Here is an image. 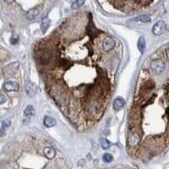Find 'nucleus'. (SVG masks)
Returning <instances> with one entry per match:
<instances>
[{
  "mask_svg": "<svg viewBox=\"0 0 169 169\" xmlns=\"http://www.w3.org/2000/svg\"><path fill=\"white\" fill-rule=\"evenodd\" d=\"M166 68H167L166 63L162 60H160V59L154 60L150 63V69L156 75H161L164 73L166 70Z\"/></svg>",
  "mask_w": 169,
  "mask_h": 169,
  "instance_id": "1",
  "label": "nucleus"
},
{
  "mask_svg": "<svg viewBox=\"0 0 169 169\" xmlns=\"http://www.w3.org/2000/svg\"><path fill=\"white\" fill-rule=\"evenodd\" d=\"M167 31V25L163 20L157 21L152 27V33L156 36H161Z\"/></svg>",
  "mask_w": 169,
  "mask_h": 169,
  "instance_id": "2",
  "label": "nucleus"
},
{
  "mask_svg": "<svg viewBox=\"0 0 169 169\" xmlns=\"http://www.w3.org/2000/svg\"><path fill=\"white\" fill-rule=\"evenodd\" d=\"M34 114H35L34 108L31 105L27 106V108L24 111V115H23V122H24V124H26L30 123V121L32 118V117L34 116Z\"/></svg>",
  "mask_w": 169,
  "mask_h": 169,
  "instance_id": "3",
  "label": "nucleus"
},
{
  "mask_svg": "<svg viewBox=\"0 0 169 169\" xmlns=\"http://www.w3.org/2000/svg\"><path fill=\"white\" fill-rule=\"evenodd\" d=\"M37 88L34 83H32L31 81H27L25 83V92H26V94L30 97L34 96L37 93Z\"/></svg>",
  "mask_w": 169,
  "mask_h": 169,
  "instance_id": "4",
  "label": "nucleus"
},
{
  "mask_svg": "<svg viewBox=\"0 0 169 169\" xmlns=\"http://www.w3.org/2000/svg\"><path fill=\"white\" fill-rule=\"evenodd\" d=\"M115 41L113 40V38L108 37L106 39H104L103 42H102V48L104 51L106 52H109L111 50H113L115 47Z\"/></svg>",
  "mask_w": 169,
  "mask_h": 169,
  "instance_id": "5",
  "label": "nucleus"
},
{
  "mask_svg": "<svg viewBox=\"0 0 169 169\" xmlns=\"http://www.w3.org/2000/svg\"><path fill=\"white\" fill-rule=\"evenodd\" d=\"M140 140V135L135 133V132H133L130 134L129 136V140H128V143H129V146L130 147H135L139 142Z\"/></svg>",
  "mask_w": 169,
  "mask_h": 169,
  "instance_id": "6",
  "label": "nucleus"
},
{
  "mask_svg": "<svg viewBox=\"0 0 169 169\" xmlns=\"http://www.w3.org/2000/svg\"><path fill=\"white\" fill-rule=\"evenodd\" d=\"M3 88L6 92H16L19 90V85L15 81H7L3 84Z\"/></svg>",
  "mask_w": 169,
  "mask_h": 169,
  "instance_id": "7",
  "label": "nucleus"
},
{
  "mask_svg": "<svg viewBox=\"0 0 169 169\" xmlns=\"http://www.w3.org/2000/svg\"><path fill=\"white\" fill-rule=\"evenodd\" d=\"M125 105V102L122 97H117L113 102V107L114 110H120L122 109Z\"/></svg>",
  "mask_w": 169,
  "mask_h": 169,
  "instance_id": "8",
  "label": "nucleus"
},
{
  "mask_svg": "<svg viewBox=\"0 0 169 169\" xmlns=\"http://www.w3.org/2000/svg\"><path fill=\"white\" fill-rule=\"evenodd\" d=\"M38 15H39V9L37 8H33V9H31L27 11L26 18L29 20H33L37 17Z\"/></svg>",
  "mask_w": 169,
  "mask_h": 169,
  "instance_id": "9",
  "label": "nucleus"
},
{
  "mask_svg": "<svg viewBox=\"0 0 169 169\" xmlns=\"http://www.w3.org/2000/svg\"><path fill=\"white\" fill-rule=\"evenodd\" d=\"M43 124L46 127L51 128V127H53L54 125H56V119H54L53 118H52L50 116H46L43 119Z\"/></svg>",
  "mask_w": 169,
  "mask_h": 169,
  "instance_id": "10",
  "label": "nucleus"
},
{
  "mask_svg": "<svg viewBox=\"0 0 169 169\" xmlns=\"http://www.w3.org/2000/svg\"><path fill=\"white\" fill-rule=\"evenodd\" d=\"M50 26V19L48 18H44L41 20V31L42 33H46V31H47V29Z\"/></svg>",
  "mask_w": 169,
  "mask_h": 169,
  "instance_id": "11",
  "label": "nucleus"
},
{
  "mask_svg": "<svg viewBox=\"0 0 169 169\" xmlns=\"http://www.w3.org/2000/svg\"><path fill=\"white\" fill-rule=\"evenodd\" d=\"M44 155L48 159H53V158H54V156L56 155V151L52 147H46L44 149Z\"/></svg>",
  "mask_w": 169,
  "mask_h": 169,
  "instance_id": "12",
  "label": "nucleus"
},
{
  "mask_svg": "<svg viewBox=\"0 0 169 169\" xmlns=\"http://www.w3.org/2000/svg\"><path fill=\"white\" fill-rule=\"evenodd\" d=\"M11 125V120L9 118H7V119H4L2 124H1V134L3 135V133H4V130L6 129H8L9 127H10Z\"/></svg>",
  "mask_w": 169,
  "mask_h": 169,
  "instance_id": "13",
  "label": "nucleus"
},
{
  "mask_svg": "<svg viewBox=\"0 0 169 169\" xmlns=\"http://www.w3.org/2000/svg\"><path fill=\"white\" fill-rule=\"evenodd\" d=\"M150 17L147 15H139L137 17H135L134 20V21H139V22H143V23H148L150 22Z\"/></svg>",
  "mask_w": 169,
  "mask_h": 169,
  "instance_id": "14",
  "label": "nucleus"
},
{
  "mask_svg": "<svg viewBox=\"0 0 169 169\" xmlns=\"http://www.w3.org/2000/svg\"><path fill=\"white\" fill-rule=\"evenodd\" d=\"M138 47H139V50L140 51L141 53H143L145 52V49H146V41H145V38L143 37H140L139 39V41H138Z\"/></svg>",
  "mask_w": 169,
  "mask_h": 169,
  "instance_id": "15",
  "label": "nucleus"
},
{
  "mask_svg": "<svg viewBox=\"0 0 169 169\" xmlns=\"http://www.w3.org/2000/svg\"><path fill=\"white\" fill-rule=\"evenodd\" d=\"M101 146H102V147L103 149L107 150V149H108V148L112 146V143H111L108 140L102 138V139H101Z\"/></svg>",
  "mask_w": 169,
  "mask_h": 169,
  "instance_id": "16",
  "label": "nucleus"
},
{
  "mask_svg": "<svg viewBox=\"0 0 169 169\" xmlns=\"http://www.w3.org/2000/svg\"><path fill=\"white\" fill-rule=\"evenodd\" d=\"M113 156L109 153H106L104 154V156H102V160L105 162H111L113 161Z\"/></svg>",
  "mask_w": 169,
  "mask_h": 169,
  "instance_id": "17",
  "label": "nucleus"
},
{
  "mask_svg": "<svg viewBox=\"0 0 169 169\" xmlns=\"http://www.w3.org/2000/svg\"><path fill=\"white\" fill-rule=\"evenodd\" d=\"M84 3H85L84 1H75V3H73L72 6L73 8H78V7H80Z\"/></svg>",
  "mask_w": 169,
  "mask_h": 169,
  "instance_id": "18",
  "label": "nucleus"
},
{
  "mask_svg": "<svg viewBox=\"0 0 169 169\" xmlns=\"http://www.w3.org/2000/svg\"><path fill=\"white\" fill-rule=\"evenodd\" d=\"M1 100H0V102H1V104H3L4 102H5V98H4V95L2 94L1 95Z\"/></svg>",
  "mask_w": 169,
  "mask_h": 169,
  "instance_id": "19",
  "label": "nucleus"
},
{
  "mask_svg": "<svg viewBox=\"0 0 169 169\" xmlns=\"http://www.w3.org/2000/svg\"><path fill=\"white\" fill-rule=\"evenodd\" d=\"M166 56H167V58L169 60V47L167 49V52H166Z\"/></svg>",
  "mask_w": 169,
  "mask_h": 169,
  "instance_id": "20",
  "label": "nucleus"
}]
</instances>
